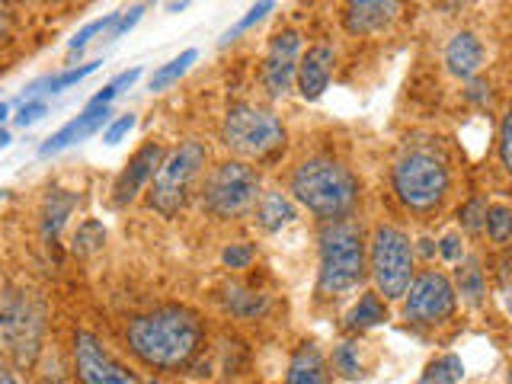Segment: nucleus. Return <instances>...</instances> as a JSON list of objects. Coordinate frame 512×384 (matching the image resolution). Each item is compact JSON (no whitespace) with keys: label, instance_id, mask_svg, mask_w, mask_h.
Wrapping results in <instances>:
<instances>
[{"label":"nucleus","instance_id":"2","mask_svg":"<svg viewBox=\"0 0 512 384\" xmlns=\"http://www.w3.org/2000/svg\"><path fill=\"white\" fill-rule=\"evenodd\" d=\"M292 192H295V199L317 218L336 221L352 212L359 186H356V176H352L343 164H336V160H327V157H314V160H304V164L295 170Z\"/></svg>","mask_w":512,"mask_h":384},{"label":"nucleus","instance_id":"14","mask_svg":"<svg viewBox=\"0 0 512 384\" xmlns=\"http://www.w3.org/2000/svg\"><path fill=\"white\" fill-rule=\"evenodd\" d=\"M333 61H336V55L330 45H314L301 55L295 80H298V93L304 100L314 103L324 96V90L330 87V77H333Z\"/></svg>","mask_w":512,"mask_h":384},{"label":"nucleus","instance_id":"8","mask_svg":"<svg viewBox=\"0 0 512 384\" xmlns=\"http://www.w3.org/2000/svg\"><path fill=\"white\" fill-rule=\"evenodd\" d=\"M368 263H372V279L384 301H397L407 295L413 282V244L404 231L394 228V224L375 228Z\"/></svg>","mask_w":512,"mask_h":384},{"label":"nucleus","instance_id":"49","mask_svg":"<svg viewBox=\"0 0 512 384\" xmlns=\"http://www.w3.org/2000/svg\"><path fill=\"white\" fill-rule=\"evenodd\" d=\"M509 384H512V375H509Z\"/></svg>","mask_w":512,"mask_h":384},{"label":"nucleus","instance_id":"38","mask_svg":"<svg viewBox=\"0 0 512 384\" xmlns=\"http://www.w3.org/2000/svg\"><path fill=\"white\" fill-rule=\"evenodd\" d=\"M439 253L445 256L448 263H458L461 260V237L458 234H445L442 244H439Z\"/></svg>","mask_w":512,"mask_h":384},{"label":"nucleus","instance_id":"31","mask_svg":"<svg viewBox=\"0 0 512 384\" xmlns=\"http://www.w3.org/2000/svg\"><path fill=\"white\" fill-rule=\"evenodd\" d=\"M272 7H276V0H256V4L247 10V16H244V20H240L231 32H224V36H221V45H228V42H234L237 36H240V32H247V29H253L256 23H260L263 20V16L272 10Z\"/></svg>","mask_w":512,"mask_h":384},{"label":"nucleus","instance_id":"37","mask_svg":"<svg viewBox=\"0 0 512 384\" xmlns=\"http://www.w3.org/2000/svg\"><path fill=\"white\" fill-rule=\"evenodd\" d=\"M141 13H144V4H135L128 13H122V16H119V23H116V29H112V39H122L125 32H132V29L138 26V20H141Z\"/></svg>","mask_w":512,"mask_h":384},{"label":"nucleus","instance_id":"22","mask_svg":"<svg viewBox=\"0 0 512 384\" xmlns=\"http://www.w3.org/2000/svg\"><path fill=\"white\" fill-rule=\"evenodd\" d=\"M384 317H388V311H384L381 298L378 295H362L356 308L349 311V327L352 330H368V327H378Z\"/></svg>","mask_w":512,"mask_h":384},{"label":"nucleus","instance_id":"24","mask_svg":"<svg viewBox=\"0 0 512 384\" xmlns=\"http://www.w3.org/2000/svg\"><path fill=\"white\" fill-rule=\"evenodd\" d=\"M429 381H436V384H461L464 378V362L455 356V352H448V356H439V359H432L426 365V372H423Z\"/></svg>","mask_w":512,"mask_h":384},{"label":"nucleus","instance_id":"46","mask_svg":"<svg viewBox=\"0 0 512 384\" xmlns=\"http://www.w3.org/2000/svg\"><path fill=\"white\" fill-rule=\"evenodd\" d=\"M7 144H10V132H7V128H0V151H4Z\"/></svg>","mask_w":512,"mask_h":384},{"label":"nucleus","instance_id":"43","mask_svg":"<svg viewBox=\"0 0 512 384\" xmlns=\"http://www.w3.org/2000/svg\"><path fill=\"white\" fill-rule=\"evenodd\" d=\"M7 32H10V16H7L4 10H0V42L7 39Z\"/></svg>","mask_w":512,"mask_h":384},{"label":"nucleus","instance_id":"47","mask_svg":"<svg viewBox=\"0 0 512 384\" xmlns=\"http://www.w3.org/2000/svg\"><path fill=\"white\" fill-rule=\"evenodd\" d=\"M7 112H10V106H7V103H0V122L7 119Z\"/></svg>","mask_w":512,"mask_h":384},{"label":"nucleus","instance_id":"7","mask_svg":"<svg viewBox=\"0 0 512 384\" xmlns=\"http://www.w3.org/2000/svg\"><path fill=\"white\" fill-rule=\"evenodd\" d=\"M205 160H208V151L199 141H186L180 151H173L170 157L160 160L154 183H151V196H148L151 208H157L164 218L180 215V208L186 205L192 186H196Z\"/></svg>","mask_w":512,"mask_h":384},{"label":"nucleus","instance_id":"21","mask_svg":"<svg viewBox=\"0 0 512 384\" xmlns=\"http://www.w3.org/2000/svg\"><path fill=\"white\" fill-rule=\"evenodd\" d=\"M196 58H199L196 48H186V52H180L173 61H167L164 68H157V71L151 74V84H148V87H151L154 93H157V90H167L170 84H176V80H180V77L192 68V64H196Z\"/></svg>","mask_w":512,"mask_h":384},{"label":"nucleus","instance_id":"3","mask_svg":"<svg viewBox=\"0 0 512 384\" xmlns=\"http://www.w3.org/2000/svg\"><path fill=\"white\" fill-rule=\"evenodd\" d=\"M365 279V240L362 228L352 221H327L320 231V279L317 292L336 298L352 292Z\"/></svg>","mask_w":512,"mask_h":384},{"label":"nucleus","instance_id":"23","mask_svg":"<svg viewBox=\"0 0 512 384\" xmlns=\"http://www.w3.org/2000/svg\"><path fill=\"white\" fill-rule=\"evenodd\" d=\"M103 244H106V228H103V224L96 221V218H87V221L77 228L71 250H74L77 256H93V253H100V250H103Z\"/></svg>","mask_w":512,"mask_h":384},{"label":"nucleus","instance_id":"15","mask_svg":"<svg viewBox=\"0 0 512 384\" xmlns=\"http://www.w3.org/2000/svg\"><path fill=\"white\" fill-rule=\"evenodd\" d=\"M400 13V0H349L346 4V29L352 36H372L388 29Z\"/></svg>","mask_w":512,"mask_h":384},{"label":"nucleus","instance_id":"4","mask_svg":"<svg viewBox=\"0 0 512 384\" xmlns=\"http://www.w3.org/2000/svg\"><path fill=\"white\" fill-rule=\"evenodd\" d=\"M452 173L445 157L432 148H410L394 164V192L413 212H432L448 196Z\"/></svg>","mask_w":512,"mask_h":384},{"label":"nucleus","instance_id":"27","mask_svg":"<svg viewBox=\"0 0 512 384\" xmlns=\"http://www.w3.org/2000/svg\"><path fill=\"white\" fill-rule=\"evenodd\" d=\"M96 68H100V61H87V64H80V68H68V71H61V74H55V77L42 80L39 87H45V93H61V90H68V87L80 84L84 77H90Z\"/></svg>","mask_w":512,"mask_h":384},{"label":"nucleus","instance_id":"48","mask_svg":"<svg viewBox=\"0 0 512 384\" xmlns=\"http://www.w3.org/2000/svg\"><path fill=\"white\" fill-rule=\"evenodd\" d=\"M416 384H436V381H429V378L423 375V378H420V381H416Z\"/></svg>","mask_w":512,"mask_h":384},{"label":"nucleus","instance_id":"34","mask_svg":"<svg viewBox=\"0 0 512 384\" xmlns=\"http://www.w3.org/2000/svg\"><path fill=\"white\" fill-rule=\"evenodd\" d=\"M500 160H503V170L512 173V109L506 112L500 125Z\"/></svg>","mask_w":512,"mask_h":384},{"label":"nucleus","instance_id":"12","mask_svg":"<svg viewBox=\"0 0 512 384\" xmlns=\"http://www.w3.org/2000/svg\"><path fill=\"white\" fill-rule=\"evenodd\" d=\"M298 61H301V36L295 29H282L276 39H272L266 61H263V87L269 96H285L292 80L298 74Z\"/></svg>","mask_w":512,"mask_h":384},{"label":"nucleus","instance_id":"42","mask_svg":"<svg viewBox=\"0 0 512 384\" xmlns=\"http://www.w3.org/2000/svg\"><path fill=\"white\" fill-rule=\"evenodd\" d=\"M192 4V0H167V13H180Z\"/></svg>","mask_w":512,"mask_h":384},{"label":"nucleus","instance_id":"5","mask_svg":"<svg viewBox=\"0 0 512 384\" xmlns=\"http://www.w3.org/2000/svg\"><path fill=\"white\" fill-rule=\"evenodd\" d=\"M42 317V304L36 298L0 276V352H10L20 365H29L39 352Z\"/></svg>","mask_w":512,"mask_h":384},{"label":"nucleus","instance_id":"26","mask_svg":"<svg viewBox=\"0 0 512 384\" xmlns=\"http://www.w3.org/2000/svg\"><path fill=\"white\" fill-rule=\"evenodd\" d=\"M487 234L493 244H509L512 240V208L509 205H490L487 208Z\"/></svg>","mask_w":512,"mask_h":384},{"label":"nucleus","instance_id":"11","mask_svg":"<svg viewBox=\"0 0 512 384\" xmlns=\"http://www.w3.org/2000/svg\"><path fill=\"white\" fill-rule=\"evenodd\" d=\"M74 365L84 384H141V378L112 356L93 333L80 330L74 336Z\"/></svg>","mask_w":512,"mask_h":384},{"label":"nucleus","instance_id":"18","mask_svg":"<svg viewBox=\"0 0 512 384\" xmlns=\"http://www.w3.org/2000/svg\"><path fill=\"white\" fill-rule=\"evenodd\" d=\"M285 384H333L324 352H320L317 346H311V343H304L292 356V362H288Z\"/></svg>","mask_w":512,"mask_h":384},{"label":"nucleus","instance_id":"33","mask_svg":"<svg viewBox=\"0 0 512 384\" xmlns=\"http://www.w3.org/2000/svg\"><path fill=\"white\" fill-rule=\"evenodd\" d=\"M253 256H256L253 244H231L228 250L221 253V263L228 269H247L253 263Z\"/></svg>","mask_w":512,"mask_h":384},{"label":"nucleus","instance_id":"20","mask_svg":"<svg viewBox=\"0 0 512 384\" xmlns=\"http://www.w3.org/2000/svg\"><path fill=\"white\" fill-rule=\"evenodd\" d=\"M74 205H77L74 192H68V189L48 192L45 208H42V240H45L48 247L58 244V234L64 228V221H68V215L74 212Z\"/></svg>","mask_w":512,"mask_h":384},{"label":"nucleus","instance_id":"32","mask_svg":"<svg viewBox=\"0 0 512 384\" xmlns=\"http://www.w3.org/2000/svg\"><path fill=\"white\" fill-rule=\"evenodd\" d=\"M458 218H461V228H464V231H471V234L484 231V228H487V202H484V199L464 202V205H461V212H458Z\"/></svg>","mask_w":512,"mask_h":384},{"label":"nucleus","instance_id":"25","mask_svg":"<svg viewBox=\"0 0 512 384\" xmlns=\"http://www.w3.org/2000/svg\"><path fill=\"white\" fill-rule=\"evenodd\" d=\"M458 288H461V295L468 298L471 304H477L480 298L487 295L484 272H480V263L477 260H468V263L458 269Z\"/></svg>","mask_w":512,"mask_h":384},{"label":"nucleus","instance_id":"1","mask_svg":"<svg viewBox=\"0 0 512 384\" xmlns=\"http://www.w3.org/2000/svg\"><path fill=\"white\" fill-rule=\"evenodd\" d=\"M128 346L144 365L154 368H180L199 352L202 324L189 308H157L151 314L135 317L125 330Z\"/></svg>","mask_w":512,"mask_h":384},{"label":"nucleus","instance_id":"44","mask_svg":"<svg viewBox=\"0 0 512 384\" xmlns=\"http://www.w3.org/2000/svg\"><path fill=\"white\" fill-rule=\"evenodd\" d=\"M436 4H439L442 10H448V13H452V10H458V7L464 4V0H436Z\"/></svg>","mask_w":512,"mask_h":384},{"label":"nucleus","instance_id":"36","mask_svg":"<svg viewBox=\"0 0 512 384\" xmlns=\"http://www.w3.org/2000/svg\"><path fill=\"white\" fill-rule=\"evenodd\" d=\"M132 128H135V116H132V112H125V116H119L116 122H112V125L106 128L103 141H106V144H119L128 132H132Z\"/></svg>","mask_w":512,"mask_h":384},{"label":"nucleus","instance_id":"10","mask_svg":"<svg viewBox=\"0 0 512 384\" xmlns=\"http://www.w3.org/2000/svg\"><path fill=\"white\" fill-rule=\"evenodd\" d=\"M404 298H407L404 314L413 324H429V327L445 324V320L455 314V288L436 269L420 272V276L410 282Z\"/></svg>","mask_w":512,"mask_h":384},{"label":"nucleus","instance_id":"9","mask_svg":"<svg viewBox=\"0 0 512 384\" xmlns=\"http://www.w3.org/2000/svg\"><path fill=\"white\" fill-rule=\"evenodd\" d=\"M260 173L253 167L240 164V160H224L212 173H208L202 202L205 212L215 218H240L260 199Z\"/></svg>","mask_w":512,"mask_h":384},{"label":"nucleus","instance_id":"29","mask_svg":"<svg viewBox=\"0 0 512 384\" xmlns=\"http://www.w3.org/2000/svg\"><path fill=\"white\" fill-rule=\"evenodd\" d=\"M119 16H122V13H106V16H100V20L87 23V26L80 29L77 36L68 42V48H71V52H80V48H87V45L93 42V36H100V32H106V29L116 26V23H119Z\"/></svg>","mask_w":512,"mask_h":384},{"label":"nucleus","instance_id":"6","mask_svg":"<svg viewBox=\"0 0 512 384\" xmlns=\"http://www.w3.org/2000/svg\"><path fill=\"white\" fill-rule=\"evenodd\" d=\"M221 141H224V148L234 151L237 157L263 160V157H272L279 148H285V128L269 109L237 103L228 109V116H224Z\"/></svg>","mask_w":512,"mask_h":384},{"label":"nucleus","instance_id":"17","mask_svg":"<svg viewBox=\"0 0 512 384\" xmlns=\"http://www.w3.org/2000/svg\"><path fill=\"white\" fill-rule=\"evenodd\" d=\"M487 52L474 32H455L452 42L445 45V68L461 80H471L480 68H484Z\"/></svg>","mask_w":512,"mask_h":384},{"label":"nucleus","instance_id":"35","mask_svg":"<svg viewBox=\"0 0 512 384\" xmlns=\"http://www.w3.org/2000/svg\"><path fill=\"white\" fill-rule=\"evenodd\" d=\"M48 112V103L45 100H26L23 106H20V116H16V125L20 128H29V125H36L42 116Z\"/></svg>","mask_w":512,"mask_h":384},{"label":"nucleus","instance_id":"30","mask_svg":"<svg viewBox=\"0 0 512 384\" xmlns=\"http://www.w3.org/2000/svg\"><path fill=\"white\" fill-rule=\"evenodd\" d=\"M228 308L240 317H253L266 308V298H260L256 292H244V288H231L228 292Z\"/></svg>","mask_w":512,"mask_h":384},{"label":"nucleus","instance_id":"13","mask_svg":"<svg viewBox=\"0 0 512 384\" xmlns=\"http://www.w3.org/2000/svg\"><path fill=\"white\" fill-rule=\"evenodd\" d=\"M160 160H164V148L154 144V141L144 144L141 151H135V157L128 160V167L116 180V189H112V192H116V205H128L144 186H148V180H154Z\"/></svg>","mask_w":512,"mask_h":384},{"label":"nucleus","instance_id":"39","mask_svg":"<svg viewBox=\"0 0 512 384\" xmlns=\"http://www.w3.org/2000/svg\"><path fill=\"white\" fill-rule=\"evenodd\" d=\"M506 269H512V263H509ZM500 298H503V308H506V314L512 317V272H503V282H500Z\"/></svg>","mask_w":512,"mask_h":384},{"label":"nucleus","instance_id":"41","mask_svg":"<svg viewBox=\"0 0 512 384\" xmlns=\"http://www.w3.org/2000/svg\"><path fill=\"white\" fill-rule=\"evenodd\" d=\"M138 77H141V68H132V71H125V74H119L116 80H112V87H116V90L122 93V90H128V87H132Z\"/></svg>","mask_w":512,"mask_h":384},{"label":"nucleus","instance_id":"16","mask_svg":"<svg viewBox=\"0 0 512 384\" xmlns=\"http://www.w3.org/2000/svg\"><path fill=\"white\" fill-rule=\"evenodd\" d=\"M109 116H112L109 106H87V109L80 112V116H74L68 125H61L58 132L42 144L39 154H42V157H52V154H58V151H64V148H71V144L90 138L93 132H100V128L109 122Z\"/></svg>","mask_w":512,"mask_h":384},{"label":"nucleus","instance_id":"40","mask_svg":"<svg viewBox=\"0 0 512 384\" xmlns=\"http://www.w3.org/2000/svg\"><path fill=\"white\" fill-rule=\"evenodd\" d=\"M116 96H119V90L109 84V87H103L100 93H93V100H90L87 106H109L112 100H116Z\"/></svg>","mask_w":512,"mask_h":384},{"label":"nucleus","instance_id":"45","mask_svg":"<svg viewBox=\"0 0 512 384\" xmlns=\"http://www.w3.org/2000/svg\"><path fill=\"white\" fill-rule=\"evenodd\" d=\"M0 384H20V381L13 378V372H7V368L0 365Z\"/></svg>","mask_w":512,"mask_h":384},{"label":"nucleus","instance_id":"28","mask_svg":"<svg viewBox=\"0 0 512 384\" xmlns=\"http://www.w3.org/2000/svg\"><path fill=\"white\" fill-rule=\"evenodd\" d=\"M333 368L343 378H362V359H359V346L356 343H340L333 349Z\"/></svg>","mask_w":512,"mask_h":384},{"label":"nucleus","instance_id":"19","mask_svg":"<svg viewBox=\"0 0 512 384\" xmlns=\"http://www.w3.org/2000/svg\"><path fill=\"white\" fill-rule=\"evenodd\" d=\"M256 224H260L263 231H282V228H288L295 218H298V212H295V205H292V199L288 196H282V192H263L260 199H256Z\"/></svg>","mask_w":512,"mask_h":384}]
</instances>
